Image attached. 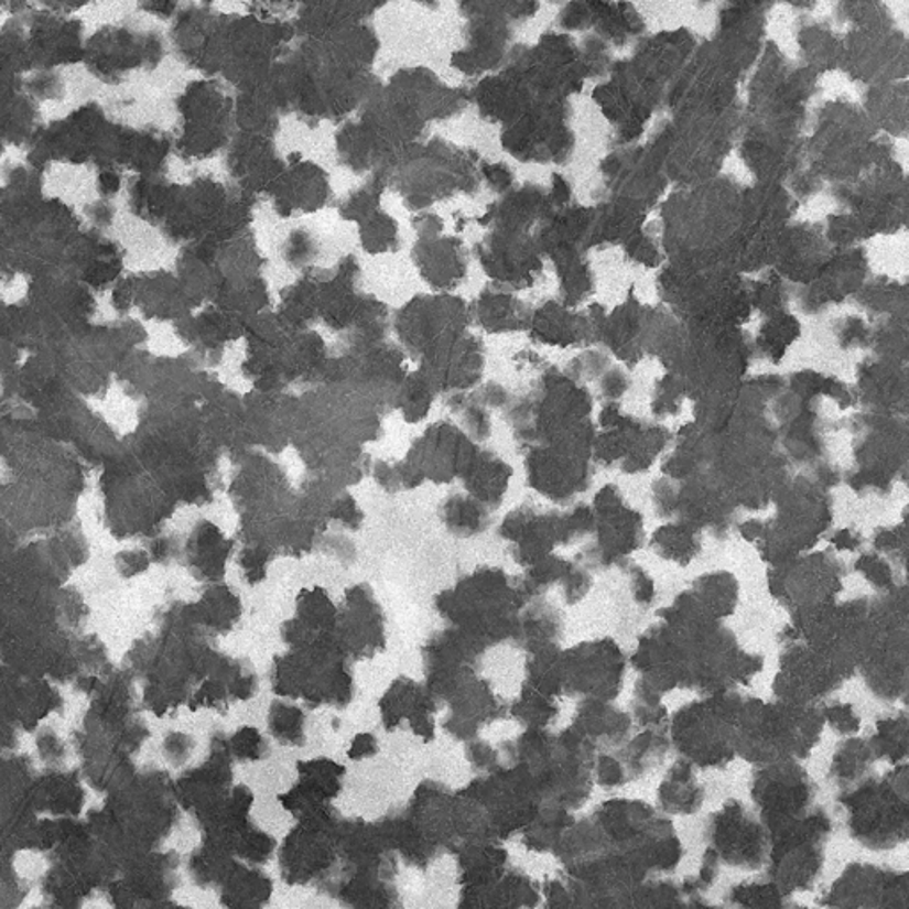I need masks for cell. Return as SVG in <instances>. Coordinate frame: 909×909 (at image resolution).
<instances>
[{
  "label": "cell",
  "instance_id": "obj_1",
  "mask_svg": "<svg viewBox=\"0 0 909 909\" xmlns=\"http://www.w3.org/2000/svg\"><path fill=\"white\" fill-rule=\"evenodd\" d=\"M553 853L569 876L640 885L684 856L672 823L643 801L612 800L572 824Z\"/></svg>",
  "mask_w": 909,
  "mask_h": 909
},
{
  "label": "cell",
  "instance_id": "obj_2",
  "mask_svg": "<svg viewBox=\"0 0 909 909\" xmlns=\"http://www.w3.org/2000/svg\"><path fill=\"white\" fill-rule=\"evenodd\" d=\"M838 801L847 810V826L856 842L868 850H894L908 838V768L888 772L883 780H865Z\"/></svg>",
  "mask_w": 909,
  "mask_h": 909
},
{
  "label": "cell",
  "instance_id": "obj_3",
  "mask_svg": "<svg viewBox=\"0 0 909 909\" xmlns=\"http://www.w3.org/2000/svg\"><path fill=\"white\" fill-rule=\"evenodd\" d=\"M832 833V819L823 809L769 836V881L783 896L810 890L823 873L824 847Z\"/></svg>",
  "mask_w": 909,
  "mask_h": 909
},
{
  "label": "cell",
  "instance_id": "obj_4",
  "mask_svg": "<svg viewBox=\"0 0 909 909\" xmlns=\"http://www.w3.org/2000/svg\"><path fill=\"white\" fill-rule=\"evenodd\" d=\"M815 794L812 778L791 759L760 766L751 778V798L769 836L807 818Z\"/></svg>",
  "mask_w": 909,
  "mask_h": 909
},
{
  "label": "cell",
  "instance_id": "obj_5",
  "mask_svg": "<svg viewBox=\"0 0 909 909\" xmlns=\"http://www.w3.org/2000/svg\"><path fill=\"white\" fill-rule=\"evenodd\" d=\"M707 850L719 864L757 870L768 864L769 835L766 827L737 800H728L708 818Z\"/></svg>",
  "mask_w": 909,
  "mask_h": 909
},
{
  "label": "cell",
  "instance_id": "obj_6",
  "mask_svg": "<svg viewBox=\"0 0 909 909\" xmlns=\"http://www.w3.org/2000/svg\"><path fill=\"white\" fill-rule=\"evenodd\" d=\"M827 909H908V876L877 865L845 868L823 899Z\"/></svg>",
  "mask_w": 909,
  "mask_h": 909
},
{
  "label": "cell",
  "instance_id": "obj_7",
  "mask_svg": "<svg viewBox=\"0 0 909 909\" xmlns=\"http://www.w3.org/2000/svg\"><path fill=\"white\" fill-rule=\"evenodd\" d=\"M659 803L664 812L691 815L704 803V789L700 787L690 764L679 762L668 771L659 787Z\"/></svg>",
  "mask_w": 909,
  "mask_h": 909
},
{
  "label": "cell",
  "instance_id": "obj_8",
  "mask_svg": "<svg viewBox=\"0 0 909 909\" xmlns=\"http://www.w3.org/2000/svg\"><path fill=\"white\" fill-rule=\"evenodd\" d=\"M870 766H873V751L868 749V746L859 740H850L836 751L830 778L842 794L867 780Z\"/></svg>",
  "mask_w": 909,
  "mask_h": 909
},
{
  "label": "cell",
  "instance_id": "obj_9",
  "mask_svg": "<svg viewBox=\"0 0 909 909\" xmlns=\"http://www.w3.org/2000/svg\"><path fill=\"white\" fill-rule=\"evenodd\" d=\"M572 824H574V819L569 810L560 809V807H544L528 824L526 842L531 850L540 851V853L554 851L558 842L562 841V836Z\"/></svg>",
  "mask_w": 909,
  "mask_h": 909
},
{
  "label": "cell",
  "instance_id": "obj_10",
  "mask_svg": "<svg viewBox=\"0 0 909 909\" xmlns=\"http://www.w3.org/2000/svg\"><path fill=\"white\" fill-rule=\"evenodd\" d=\"M787 896L771 881H749L737 885L728 894V902L736 909H783Z\"/></svg>",
  "mask_w": 909,
  "mask_h": 909
},
{
  "label": "cell",
  "instance_id": "obj_11",
  "mask_svg": "<svg viewBox=\"0 0 909 909\" xmlns=\"http://www.w3.org/2000/svg\"><path fill=\"white\" fill-rule=\"evenodd\" d=\"M597 783L603 787H618L627 783L626 772L618 759L600 757L597 762Z\"/></svg>",
  "mask_w": 909,
  "mask_h": 909
}]
</instances>
